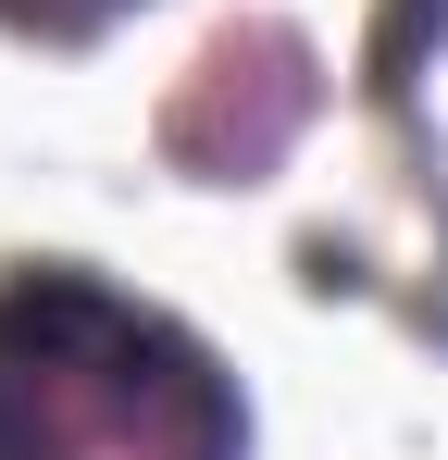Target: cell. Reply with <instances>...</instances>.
Segmentation results:
<instances>
[{
    "instance_id": "cell-3",
    "label": "cell",
    "mask_w": 448,
    "mask_h": 460,
    "mask_svg": "<svg viewBox=\"0 0 448 460\" xmlns=\"http://www.w3.org/2000/svg\"><path fill=\"white\" fill-rule=\"evenodd\" d=\"M0 13H38V25H87L100 0H0Z\"/></svg>"
},
{
    "instance_id": "cell-2",
    "label": "cell",
    "mask_w": 448,
    "mask_h": 460,
    "mask_svg": "<svg viewBox=\"0 0 448 460\" xmlns=\"http://www.w3.org/2000/svg\"><path fill=\"white\" fill-rule=\"evenodd\" d=\"M287 112H299V50L287 38H224L212 63H200V87L175 100V150L262 162L274 137H287Z\"/></svg>"
},
{
    "instance_id": "cell-1",
    "label": "cell",
    "mask_w": 448,
    "mask_h": 460,
    "mask_svg": "<svg viewBox=\"0 0 448 460\" xmlns=\"http://www.w3.org/2000/svg\"><path fill=\"white\" fill-rule=\"evenodd\" d=\"M0 460H237L212 361L87 274L0 287Z\"/></svg>"
}]
</instances>
